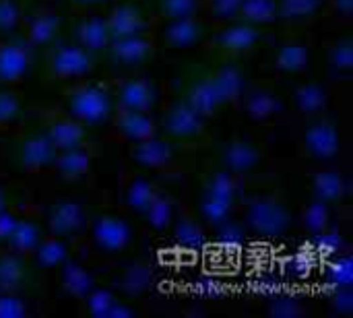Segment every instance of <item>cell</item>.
Instances as JSON below:
<instances>
[{
	"instance_id": "cell-44",
	"label": "cell",
	"mask_w": 353,
	"mask_h": 318,
	"mask_svg": "<svg viewBox=\"0 0 353 318\" xmlns=\"http://www.w3.org/2000/svg\"><path fill=\"white\" fill-rule=\"evenodd\" d=\"M23 23V10L17 0H0V33H10Z\"/></svg>"
},
{
	"instance_id": "cell-6",
	"label": "cell",
	"mask_w": 353,
	"mask_h": 318,
	"mask_svg": "<svg viewBox=\"0 0 353 318\" xmlns=\"http://www.w3.org/2000/svg\"><path fill=\"white\" fill-rule=\"evenodd\" d=\"M205 120L207 118L196 114L186 101H180L163 114V130L172 139L192 141L205 132Z\"/></svg>"
},
{
	"instance_id": "cell-39",
	"label": "cell",
	"mask_w": 353,
	"mask_h": 318,
	"mask_svg": "<svg viewBox=\"0 0 353 318\" xmlns=\"http://www.w3.org/2000/svg\"><path fill=\"white\" fill-rule=\"evenodd\" d=\"M199 10H201V0H157V17L163 21L196 17Z\"/></svg>"
},
{
	"instance_id": "cell-17",
	"label": "cell",
	"mask_w": 353,
	"mask_h": 318,
	"mask_svg": "<svg viewBox=\"0 0 353 318\" xmlns=\"http://www.w3.org/2000/svg\"><path fill=\"white\" fill-rule=\"evenodd\" d=\"M60 31V14L52 8H41L25 23V41L31 48H43L54 43Z\"/></svg>"
},
{
	"instance_id": "cell-54",
	"label": "cell",
	"mask_w": 353,
	"mask_h": 318,
	"mask_svg": "<svg viewBox=\"0 0 353 318\" xmlns=\"http://www.w3.org/2000/svg\"><path fill=\"white\" fill-rule=\"evenodd\" d=\"M81 4H99V2H105V0H77Z\"/></svg>"
},
{
	"instance_id": "cell-32",
	"label": "cell",
	"mask_w": 353,
	"mask_h": 318,
	"mask_svg": "<svg viewBox=\"0 0 353 318\" xmlns=\"http://www.w3.org/2000/svg\"><path fill=\"white\" fill-rule=\"evenodd\" d=\"M203 192H209V195H215L219 199H225V201L234 203L238 192H240V176H236V174H232L228 170L211 172L205 178Z\"/></svg>"
},
{
	"instance_id": "cell-19",
	"label": "cell",
	"mask_w": 353,
	"mask_h": 318,
	"mask_svg": "<svg viewBox=\"0 0 353 318\" xmlns=\"http://www.w3.org/2000/svg\"><path fill=\"white\" fill-rule=\"evenodd\" d=\"M207 79L211 81L221 106H230V103H236L242 99L246 81L238 66H232V64L219 66L211 74H207Z\"/></svg>"
},
{
	"instance_id": "cell-36",
	"label": "cell",
	"mask_w": 353,
	"mask_h": 318,
	"mask_svg": "<svg viewBox=\"0 0 353 318\" xmlns=\"http://www.w3.org/2000/svg\"><path fill=\"white\" fill-rule=\"evenodd\" d=\"M238 19L252 23L256 27L267 25L277 19V2L275 0H242Z\"/></svg>"
},
{
	"instance_id": "cell-1",
	"label": "cell",
	"mask_w": 353,
	"mask_h": 318,
	"mask_svg": "<svg viewBox=\"0 0 353 318\" xmlns=\"http://www.w3.org/2000/svg\"><path fill=\"white\" fill-rule=\"evenodd\" d=\"M64 103H66V114L85 126L101 124L114 114V99L110 91L97 83L74 85L66 93Z\"/></svg>"
},
{
	"instance_id": "cell-12",
	"label": "cell",
	"mask_w": 353,
	"mask_h": 318,
	"mask_svg": "<svg viewBox=\"0 0 353 318\" xmlns=\"http://www.w3.org/2000/svg\"><path fill=\"white\" fill-rule=\"evenodd\" d=\"M304 147L316 159H331L339 153V132L329 120H314L304 132Z\"/></svg>"
},
{
	"instance_id": "cell-11",
	"label": "cell",
	"mask_w": 353,
	"mask_h": 318,
	"mask_svg": "<svg viewBox=\"0 0 353 318\" xmlns=\"http://www.w3.org/2000/svg\"><path fill=\"white\" fill-rule=\"evenodd\" d=\"M114 128L120 137H124L130 143H139L157 135L155 120L151 118L149 112H141V110L118 108V112L114 114Z\"/></svg>"
},
{
	"instance_id": "cell-50",
	"label": "cell",
	"mask_w": 353,
	"mask_h": 318,
	"mask_svg": "<svg viewBox=\"0 0 353 318\" xmlns=\"http://www.w3.org/2000/svg\"><path fill=\"white\" fill-rule=\"evenodd\" d=\"M331 308L337 312V315H350L353 310V296L352 292L347 290V286L343 288H337L331 296Z\"/></svg>"
},
{
	"instance_id": "cell-20",
	"label": "cell",
	"mask_w": 353,
	"mask_h": 318,
	"mask_svg": "<svg viewBox=\"0 0 353 318\" xmlns=\"http://www.w3.org/2000/svg\"><path fill=\"white\" fill-rule=\"evenodd\" d=\"M46 139L54 145L56 151H64L70 147L85 145V124L74 120L72 116L64 114L54 118L46 128Z\"/></svg>"
},
{
	"instance_id": "cell-34",
	"label": "cell",
	"mask_w": 353,
	"mask_h": 318,
	"mask_svg": "<svg viewBox=\"0 0 353 318\" xmlns=\"http://www.w3.org/2000/svg\"><path fill=\"white\" fill-rule=\"evenodd\" d=\"M35 261L43 267V269H54V267H60L64 261H66V244L62 242V238L54 236V234H48V236H41L35 252H33Z\"/></svg>"
},
{
	"instance_id": "cell-43",
	"label": "cell",
	"mask_w": 353,
	"mask_h": 318,
	"mask_svg": "<svg viewBox=\"0 0 353 318\" xmlns=\"http://www.w3.org/2000/svg\"><path fill=\"white\" fill-rule=\"evenodd\" d=\"M85 300H87L89 312L95 318H110L114 306H116V302H118V300L114 298V294L108 292V290H91V292L85 296Z\"/></svg>"
},
{
	"instance_id": "cell-2",
	"label": "cell",
	"mask_w": 353,
	"mask_h": 318,
	"mask_svg": "<svg viewBox=\"0 0 353 318\" xmlns=\"http://www.w3.org/2000/svg\"><path fill=\"white\" fill-rule=\"evenodd\" d=\"M290 223V209L273 197L256 199L244 211V228L259 238H279L288 232Z\"/></svg>"
},
{
	"instance_id": "cell-48",
	"label": "cell",
	"mask_w": 353,
	"mask_h": 318,
	"mask_svg": "<svg viewBox=\"0 0 353 318\" xmlns=\"http://www.w3.org/2000/svg\"><path fill=\"white\" fill-rule=\"evenodd\" d=\"M302 312H304V308H302L300 302L294 300L292 296H288V298H277V300L273 302V306H271V315L281 318L300 317Z\"/></svg>"
},
{
	"instance_id": "cell-40",
	"label": "cell",
	"mask_w": 353,
	"mask_h": 318,
	"mask_svg": "<svg viewBox=\"0 0 353 318\" xmlns=\"http://www.w3.org/2000/svg\"><path fill=\"white\" fill-rule=\"evenodd\" d=\"M277 2V17L285 21H300L312 17L323 0H275Z\"/></svg>"
},
{
	"instance_id": "cell-35",
	"label": "cell",
	"mask_w": 353,
	"mask_h": 318,
	"mask_svg": "<svg viewBox=\"0 0 353 318\" xmlns=\"http://www.w3.org/2000/svg\"><path fill=\"white\" fill-rule=\"evenodd\" d=\"M308 48L304 43H285L275 54V66L281 72H302L308 66Z\"/></svg>"
},
{
	"instance_id": "cell-9",
	"label": "cell",
	"mask_w": 353,
	"mask_h": 318,
	"mask_svg": "<svg viewBox=\"0 0 353 318\" xmlns=\"http://www.w3.org/2000/svg\"><path fill=\"white\" fill-rule=\"evenodd\" d=\"M259 39H261V29L252 23L240 21L223 27L213 37V48L225 54H242L254 48Z\"/></svg>"
},
{
	"instance_id": "cell-41",
	"label": "cell",
	"mask_w": 353,
	"mask_h": 318,
	"mask_svg": "<svg viewBox=\"0 0 353 318\" xmlns=\"http://www.w3.org/2000/svg\"><path fill=\"white\" fill-rule=\"evenodd\" d=\"M304 226L310 236L319 238L329 228V203L314 199L304 211Z\"/></svg>"
},
{
	"instance_id": "cell-23",
	"label": "cell",
	"mask_w": 353,
	"mask_h": 318,
	"mask_svg": "<svg viewBox=\"0 0 353 318\" xmlns=\"http://www.w3.org/2000/svg\"><path fill=\"white\" fill-rule=\"evenodd\" d=\"M39 240H41V230H39L37 221H33L29 217H19V221H17L14 230L10 232L4 246L8 250H12L14 255H19L21 259H29V257H33Z\"/></svg>"
},
{
	"instance_id": "cell-29",
	"label": "cell",
	"mask_w": 353,
	"mask_h": 318,
	"mask_svg": "<svg viewBox=\"0 0 353 318\" xmlns=\"http://www.w3.org/2000/svg\"><path fill=\"white\" fill-rule=\"evenodd\" d=\"M312 192H314V199L319 201L335 203L345 192V180L339 172H333V170L319 172L312 178Z\"/></svg>"
},
{
	"instance_id": "cell-33",
	"label": "cell",
	"mask_w": 353,
	"mask_h": 318,
	"mask_svg": "<svg viewBox=\"0 0 353 318\" xmlns=\"http://www.w3.org/2000/svg\"><path fill=\"white\" fill-rule=\"evenodd\" d=\"M62 290L68 296H72V298H85L93 290L91 273L83 265H79V263L64 265V271H62Z\"/></svg>"
},
{
	"instance_id": "cell-24",
	"label": "cell",
	"mask_w": 353,
	"mask_h": 318,
	"mask_svg": "<svg viewBox=\"0 0 353 318\" xmlns=\"http://www.w3.org/2000/svg\"><path fill=\"white\" fill-rule=\"evenodd\" d=\"M184 101H186L196 114H201L203 118H211V116H215V114L223 108L221 101H219V97H217V93H215V89H213V85H211V81H209L207 77L194 81V83L188 87L186 99H184Z\"/></svg>"
},
{
	"instance_id": "cell-49",
	"label": "cell",
	"mask_w": 353,
	"mask_h": 318,
	"mask_svg": "<svg viewBox=\"0 0 353 318\" xmlns=\"http://www.w3.org/2000/svg\"><path fill=\"white\" fill-rule=\"evenodd\" d=\"M352 261L347 257H341L337 259V263L331 267V279L337 288H343V286H350L352 284Z\"/></svg>"
},
{
	"instance_id": "cell-53",
	"label": "cell",
	"mask_w": 353,
	"mask_h": 318,
	"mask_svg": "<svg viewBox=\"0 0 353 318\" xmlns=\"http://www.w3.org/2000/svg\"><path fill=\"white\" fill-rule=\"evenodd\" d=\"M8 207V190L4 186H0V211Z\"/></svg>"
},
{
	"instance_id": "cell-14",
	"label": "cell",
	"mask_w": 353,
	"mask_h": 318,
	"mask_svg": "<svg viewBox=\"0 0 353 318\" xmlns=\"http://www.w3.org/2000/svg\"><path fill=\"white\" fill-rule=\"evenodd\" d=\"M205 37V25L196 17H186V19H176V21H165V27L161 31V41L165 48L174 50H184L196 46Z\"/></svg>"
},
{
	"instance_id": "cell-13",
	"label": "cell",
	"mask_w": 353,
	"mask_h": 318,
	"mask_svg": "<svg viewBox=\"0 0 353 318\" xmlns=\"http://www.w3.org/2000/svg\"><path fill=\"white\" fill-rule=\"evenodd\" d=\"M56 149L54 145L46 139V135H31L21 143L19 149V161L21 168L25 172L37 174V172H46L52 170L54 157H56Z\"/></svg>"
},
{
	"instance_id": "cell-15",
	"label": "cell",
	"mask_w": 353,
	"mask_h": 318,
	"mask_svg": "<svg viewBox=\"0 0 353 318\" xmlns=\"http://www.w3.org/2000/svg\"><path fill=\"white\" fill-rule=\"evenodd\" d=\"M130 157L139 166L149 168V170H157V172L170 170L174 166V151H172V147L165 141L157 139V135L151 137V139L132 143Z\"/></svg>"
},
{
	"instance_id": "cell-30",
	"label": "cell",
	"mask_w": 353,
	"mask_h": 318,
	"mask_svg": "<svg viewBox=\"0 0 353 318\" xmlns=\"http://www.w3.org/2000/svg\"><path fill=\"white\" fill-rule=\"evenodd\" d=\"M143 215H145L147 226L153 232H163L172 223V217H174V201L168 195H163V192H155L153 199H151V203L143 211Z\"/></svg>"
},
{
	"instance_id": "cell-37",
	"label": "cell",
	"mask_w": 353,
	"mask_h": 318,
	"mask_svg": "<svg viewBox=\"0 0 353 318\" xmlns=\"http://www.w3.org/2000/svg\"><path fill=\"white\" fill-rule=\"evenodd\" d=\"M21 110H23V99L19 91H14L12 85H2L0 87V130L10 128L21 116Z\"/></svg>"
},
{
	"instance_id": "cell-4",
	"label": "cell",
	"mask_w": 353,
	"mask_h": 318,
	"mask_svg": "<svg viewBox=\"0 0 353 318\" xmlns=\"http://www.w3.org/2000/svg\"><path fill=\"white\" fill-rule=\"evenodd\" d=\"M25 39L0 41V85H17L29 72L33 54Z\"/></svg>"
},
{
	"instance_id": "cell-26",
	"label": "cell",
	"mask_w": 353,
	"mask_h": 318,
	"mask_svg": "<svg viewBox=\"0 0 353 318\" xmlns=\"http://www.w3.org/2000/svg\"><path fill=\"white\" fill-rule=\"evenodd\" d=\"M155 192L157 188L147 178L134 174L124 182V205L134 213H143Z\"/></svg>"
},
{
	"instance_id": "cell-21",
	"label": "cell",
	"mask_w": 353,
	"mask_h": 318,
	"mask_svg": "<svg viewBox=\"0 0 353 318\" xmlns=\"http://www.w3.org/2000/svg\"><path fill=\"white\" fill-rule=\"evenodd\" d=\"M89 166H91L89 151L85 149V145H79V147H70V149L58 151L56 157H54L52 170L62 180L74 182V180L83 178L89 172Z\"/></svg>"
},
{
	"instance_id": "cell-46",
	"label": "cell",
	"mask_w": 353,
	"mask_h": 318,
	"mask_svg": "<svg viewBox=\"0 0 353 318\" xmlns=\"http://www.w3.org/2000/svg\"><path fill=\"white\" fill-rule=\"evenodd\" d=\"M329 62H331V66H333V68H337V70H343V72L352 70V66H353L352 41H350V39H345V41H339L337 46H333V50H331V54H329Z\"/></svg>"
},
{
	"instance_id": "cell-52",
	"label": "cell",
	"mask_w": 353,
	"mask_h": 318,
	"mask_svg": "<svg viewBox=\"0 0 353 318\" xmlns=\"http://www.w3.org/2000/svg\"><path fill=\"white\" fill-rule=\"evenodd\" d=\"M333 2V6L337 8V12H341V14H352L353 10V0H331Z\"/></svg>"
},
{
	"instance_id": "cell-25",
	"label": "cell",
	"mask_w": 353,
	"mask_h": 318,
	"mask_svg": "<svg viewBox=\"0 0 353 318\" xmlns=\"http://www.w3.org/2000/svg\"><path fill=\"white\" fill-rule=\"evenodd\" d=\"M232 213H234V203L232 201H225V199H219L215 195H209V192H203L201 195V201H199V215L201 219L217 230L219 226H223L228 219H232Z\"/></svg>"
},
{
	"instance_id": "cell-27",
	"label": "cell",
	"mask_w": 353,
	"mask_h": 318,
	"mask_svg": "<svg viewBox=\"0 0 353 318\" xmlns=\"http://www.w3.org/2000/svg\"><path fill=\"white\" fill-rule=\"evenodd\" d=\"M25 279V265L12 250H0V292H19Z\"/></svg>"
},
{
	"instance_id": "cell-38",
	"label": "cell",
	"mask_w": 353,
	"mask_h": 318,
	"mask_svg": "<svg viewBox=\"0 0 353 318\" xmlns=\"http://www.w3.org/2000/svg\"><path fill=\"white\" fill-rule=\"evenodd\" d=\"M176 240L184 248H196L205 242V228L192 215H180L176 223Z\"/></svg>"
},
{
	"instance_id": "cell-16",
	"label": "cell",
	"mask_w": 353,
	"mask_h": 318,
	"mask_svg": "<svg viewBox=\"0 0 353 318\" xmlns=\"http://www.w3.org/2000/svg\"><path fill=\"white\" fill-rule=\"evenodd\" d=\"M221 161L228 172L242 176L252 172L261 163V149L246 139H234L223 147Z\"/></svg>"
},
{
	"instance_id": "cell-10",
	"label": "cell",
	"mask_w": 353,
	"mask_h": 318,
	"mask_svg": "<svg viewBox=\"0 0 353 318\" xmlns=\"http://www.w3.org/2000/svg\"><path fill=\"white\" fill-rule=\"evenodd\" d=\"M85 223H87L85 209L77 201H58L48 215L50 234L58 238L77 236L85 228Z\"/></svg>"
},
{
	"instance_id": "cell-45",
	"label": "cell",
	"mask_w": 353,
	"mask_h": 318,
	"mask_svg": "<svg viewBox=\"0 0 353 318\" xmlns=\"http://www.w3.org/2000/svg\"><path fill=\"white\" fill-rule=\"evenodd\" d=\"M27 304L17 292H0V318H23Z\"/></svg>"
},
{
	"instance_id": "cell-7",
	"label": "cell",
	"mask_w": 353,
	"mask_h": 318,
	"mask_svg": "<svg viewBox=\"0 0 353 318\" xmlns=\"http://www.w3.org/2000/svg\"><path fill=\"white\" fill-rule=\"evenodd\" d=\"M105 50L116 64L137 66V64H143L151 58L153 41H151V37H147V33H137V35L112 39Z\"/></svg>"
},
{
	"instance_id": "cell-42",
	"label": "cell",
	"mask_w": 353,
	"mask_h": 318,
	"mask_svg": "<svg viewBox=\"0 0 353 318\" xmlns=\"http://www.w3.org/2000/svg\"><path fill=\"white\" fill-rule=\"evenodd\" d=\"M151 281V271L145 265H132L128 267L122 277H120V288L128 294V296H137L141 294Z\"/></svg>"
},
{
	"instance_id": "cell-18",
	"label": "cell",
	"mask_w": 353,
	"mask_h": 318,
	"mask_svg": "<svg viewBox=\"0 0 353 318\" xmlns=\"http://www.w3.org/2000/svg\"><path fill=\"white\" fill-rule=\"evenodd\" d=\"M105 25L110 31V37H126V35H137L147 31V19L145 14L132 6V4H118L110 10L105 17Z\"/></svg>"
},
{
	"instance_id": "cell-22",
	"label": "cell",
	"mask_w": 353,
	"mask_h": 318,
	"mask_svg": "<svg viewBox=\"0 0 353 318\" xmlns=\"http://www.w3.org/2000/svg\"><path fill=\"white\" fill-rule=\"evenodd\" d=\"M77 39H79V46L85 48L89 54L103 52L108 48V43L112 41L108 25H105V17H101V14L85 17L77 27Z\"/></svg>"
},
{
	"instance_id": "cell-28",
	"label": "cell",
	"mask_w": 353,
	"mask_h": 318,
	"mask_svg": "<svg viewBox=\"0 0 353 318\" xmlns=\"http://www.w3.org/2000/svg\"><path fill=\"white\" fill-rule=\"evenodd\" d=\"M279 99L267 89H254L244 97V110L252 120H269L279 112Z\"/></svg>"
},
{
	"instance_id": "cell-5",
	"label": "cell",
	"mask_w": 353,
	"mask_h": 318,
	"mask_svg": "<svg viewBox=\"0 0 353 318\" xmlns=\"http://www.w3.org/2000/svg\"><path fill=\"white\" fill-rule=\"evenodd\" d=\"M91 238L101 252L118 255L130 242V228L122 217L112 213H101L91 226Z\"/></svg>"
},
{
	"instance_id": "cell-51",
	"label": "cell",
	"mask_w": 353,
	"mask_h": 318,
	"mask_svg": "<svg viewBox=\"0 0 353 318\" xmlns=\"http://www.w3.org/2000/svg\"><path fill=\"white\" fill-rule=\"evenodd\" d=\"M17 221H19V215H17L14 209L6 207V209L0 211V246L6 244V240H8L10 232L14 230Z\"/></svg>"
},
{
	"instance_id": "cell-47",
	"label": "cell",
	"mask_w": 353,
	"mask_h": 318,
	"mask_svg": "<svg viewBox=\"0 0 353 318\" xmlns=\"http://www.w3.org/2000/svg\"><path fill=\"white\" fill-rule=\"evenodd\" d=\"M240 4H242V0H209L207 2L211 17L221 19V21L236 19L238 10H240Z\"/></svg>"
},
{
	"instance_id": "cell-3",
	"label": "cell",
	"mask_w": 353,
	"mask_h": 318,
	"mask_svg": "<svg viewBox=\"0 0 353 318\" xmlns=\"http://www.w3.org/2000/svg\"><path fill=\"white\" fill-rule=\"evenodd\" d=\"M93 54H89L79 43H58L52 46L46 62V70L54 81H79L87 77L93 68Z\"/></svg>"
},
{
	"instance_id": "cell-31",
	"label": "cell",
	"mask_w": 353,
	"mask_h": 318,
	"mask_svg": "<svg viewBox=\"0 0 353 318\" xmlns=\"http://www.w3.org/2000/svg\"><path fill=\"white\" fill-rule=\"evenodd\" d=\"M294 103L302 114L319 116L327 108V91L319 83H304L294 95Z\"/></svg>"
},
{
	"instance_id": "cell-8",
	"label": "cell",
	"mask_w": 353,
	"mask_h": 318,
	"mask_svg": "<svg viewBox=\"0 0 353 318\" xmlns=\"http://www.w3.org/2000/svg\"><path fill=\"white\" fill-rule=\"evenodd\" d=\"M116 101H118V108L151 112V108L157 101V89L145 77H128L120 81Z\"/></svg>"
}]
</instances>
